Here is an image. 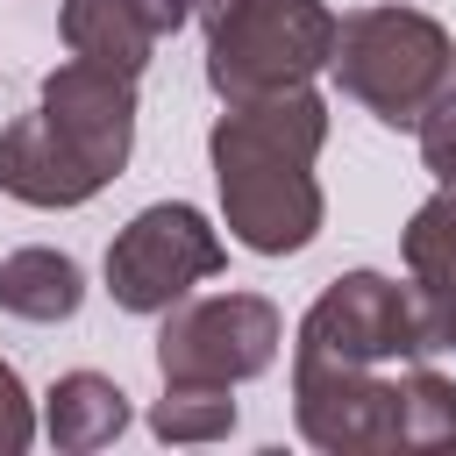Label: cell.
Listing matches in <instances>:
<instances>
[{"mask_svg":"<svg viewBox=\"0 0 456 456\" xmlns=\"http://www.w3.org/2000/svg\"><path fill=\"white\" fill-rule=\"evenodd\" d=\"M0 306L28 314V321H57L78 306V264L71 256H50V249H21L7 271H0Z\"/></svg>","mask_w":456,"mask_h":456,"instance_id":"obj_3","label":"cell"},{"mask_svg":"<svg viewBox=\"0 0 456 456\" xmlns=\"http://www.w3.org/2000/svg\"><path fill=\"white\" fill-rule=\"evenodd\" d=\"M214 264V242H207V221L192 207H150L114 249H107V285L121 306H157L178 292L185 271H207Z\"/></svg>","mask_w":456,"mask_h":456,"instance_id":"obj_2","label":"cell"},{"mask_svg":"<svg viewBox=\"0 0 456 456\" xmlns=\"http://www.w3.org/2000/svg\"><path fill=\"white\" fill-rule=\"evenodd\" d=\"M328 14L314 0H214V86L221 93H256L285 86L306 64H321Z\"/></svg>","mask_w":456,"mask_h":456,"instance_id":"obj_1","label":"cell"}]
</instances>
